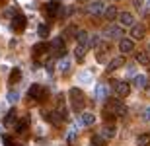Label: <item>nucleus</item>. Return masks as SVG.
Listing matches in <instances>:
<instances>
[{"label":"nucleus","mask_w":150,"mask_h":146,"mask_svg":"<svg viewBox=\"0 0 150 146\" xmlns=\"http://www.w3.org/2000/svg\"><path fill=\"white\" fill-rule=\"evenodd\" d=\"M70 103H72L74 111H82L84 105H86V96H84V92L78 90V88H72V90H70Z\"/></svg>","instance_id":"f257e3e1"},{"label":"nucleus","mask_w":150,"mask_h":146,"mask_svg":"<svg viewBox=\"0 0 150 146\" xmlns=\"http://www.w3.org/2000/svg\"><path fill=\"white\" fill-rule=\"evenodd\" d=\"M107 111H111L115 117H123L125 113H127V107L123 105L121 99H107Z\"/></svg>","instance_id":"f03ea898"},{"label":"nucleus","mask_w":150,"mask_h":146,"mask_svg":"<svg viewBox=\"0 0 150 146\" xmlns=\"http://www.w3.org/2000/svg\"><path fill=\"white\" fill-rule=\"evenodd\" d=\"M28 96H29V99H35V101H39V103H43V101L47 99V90H45L43 86L33 84L31 88H29Z\"/></svg>","instance_id":"7ed1b4c3"},{"label":"nucleus","mask_w":150,"mask_h":146,"mask_svg":"<svg viewBox=\"0 0 150 146\" xmlns=\"http://www.w3.org/2000/svg\"><path fill=\"white\" fill-rule=\"evenodd\" d=\"M59 12H61V0H51L43 6V14L47 18H55Z\"/></svg>","instance_id":"20e7f679"},{"label":"nucleus","mask_w":150,"mask_h":146,"mask_svg":"<svg viewBox=\"0 0 150 146\" xmlns=\"http://www.w3.org/2000/svg\"><path fill=\"white\" fill-rule=\"evenodd\" d=\"M25 25H28V20H25V16H22V14H16V16L12 18V31L22 33L23 29H25Z\"/></svg>","instance_id":"39448f33"},{"label":"nucleus","mask_w":150,"mask_h":146,"mask_svg":"<svg viewBox=\"0 0 150 146\" xmlns=\"http://www.w3.org/2000/svg\"><path fill=\"white\" fill-rule=\"evenodd\" d=\"M86 12H88V14H92V16H100V14H103V12H105V6H103V2H101V0H92V2L86 6Z\"/></svg>","instance_id":"423d86ee"},{"label":"nucleus","mask_w":150,"mask_h":146,"mask_svg":"<svg viewBox=\"0 0 150 146\" xmlns=\"http://www.w3.org/2000/svg\"><path fill=\"white\" fill-rule=\"evenodd\" d=\"M113 90H115V94L119 97H127L129 92H131V86L127 84V82H121V80H117V82H113Z\"/></svg>","instance_id":"0eeeda50"},{"label":"nucleus","mask_w":150,"mask_h":146,"mask_svg":"<svg viewBox=\"0 0 150 146\" xmlns=\"http://www.w3.org/2000/svg\"><path fill=\"white\" fill-rule=\"evenodd\" d=\"M53 56H57V59H64V53H67V47H64V43H62V39H55L53 41Z\"/></svg>","instance_id":"6e6552de"},{"label":"nucleus","mask_w":150,"mask_h":146,"mask_svg":"<svg viewBox=\"0 0 150 146\" xmlns=\"http://www.w3.org/2000/svg\"><path fill=\"white\" fill-rule=\"evenodd\" d=\"M105 37L107 39H123V28L119 25H111L105 29Z\"/></svg>","instance_id":"1a4fd4ad"},{"label":"nucleus","mask_w":150,"mask_h":146,"mask_svg":"<svg viewBox=\"0 0 150 146\" xmlns=\"http://www.w3.org/2000/svg\"><path fill=\"white\" fill-rule=\"evenodd\" d=\"M119 22H121V25H125V28H133L134 18H133V14H129V12H121V14H119Z\"/></svg>","instance_id":"9d476101"},{"label":"nucleus","mask_w":150,"mask_h":146,"mask_svg":"<svg viewBox=\"0 0 150 146\" xmlns=\"http://www.w3.org/2000/svg\"><path fill=\"white\" fill-rule=\"evenodd\" d=\"M146 33V28L142 23H134L133 28H131V35H133V39H142Z\"/></svg>","instance_id":"9b49d317"},{"label":"nucleus","mask_w":150,"mask_h":146,"mask_svg":"<svg viewBox=\"0 0 150 146\" xmlns=\"http://www.w3.org/2000/svg\"><path fill=\"white\" fill-rule=\"evenodd\" d=\"M134 49V43H133V39H119V51L121 53H131V51Z\"/></svg>","instance_id":"f8f14e48"},{"label":"nucleus","mask_w":150,"mask_h":146,"mask_svg":"<svg viewBox=\"0 0 150 146\" xmlns=\"http://www.w3.org/2000/svg\"><path fill=\"white\" fill-rule=\"evenodd\" d=\"M123 64H125V59H123V56H115V59L107 64V72H115L117 68H121Z\"/></svg>","instance_id":"ddd939ff"},{"label":"nucleus","mask_w":150,"mask_h":146,"mask_svg":"<svg viewBox=\"0 0 150 146\" xmlns=\"http://www.w3.org/2000/svg\"><path fill=\"white\" fill-rule=\"evenodd\" d=\"M80 121H82L84 127H92V125L96 123V117H94V113H82Z\"/></svg>","instance_id":"4468645a"},{"label":"nucleus","mask_w":150,"mask_h":146,"mask_svg":"<svg viewBox=\"0 0 150 146\" xmlns=\"http://www.w3.org/2000/svg\"><path fill=\"white\" fill-rule=\"evenodd\" d=\"M117 12H119V10H117L115 6H109V8H105V12H103V18H105L107 22H111V20H115V18L119 16Z\"/></svg>","instance_id":"2eb2a0df"},{"label":"nucleus","mask_w":150,"mask_h":146,"mask_svg":"<svg viewBox=\"0 0 150 146\" xmlns=\"http://www.w3.org/2000/svg\"><path fill=\"white\" fill-rule=\"evenodd\" d=\"M137 62L139 64H142V66H146V64H150V55L148 53H144V51H140V53H137Z\"/></svg>","instance_id":"dca6fc26"},{"label":"nucleus","mask_w":150,"mask_h":146,"mask_svg":"<svg viewBox=\"0 0 150 146\" xmlns=\"http://www.w3.org/2000/svg\"><path fill=\"white\" fill-rule=\"evenodd\" d=\"M20 80H22V70H20V68H14L10 72V80H8V82H10V86H14V84H18Z\"/></svg>","instance_id":"f3484780"},{"label":"nucleus","mask_w":150,"mask_h":146,"mask_svg":"<svg viewBox=\"0 0 150 146\" xmlns=\"http://www.w3.org/2000/svg\"><path fill=\"white\" fill-rule=\"evenodd\" d=\"M86 53H88V45H76V49H74V56L78 61H82L86 56Z\"/></svg>","instance_id":"a211bd4d"},{"label":"nucleus","mask_w":150,"mask_h":146,"mask_svg":"<svg viewBox=\"0 0 150 146\" xmlns=\"http://www.w3.org/2000/svg\"><path fill=\"white\" fill-rule=\"evenodd\" d=\"M47 51H49V43H37V45L33 47V55L41 56L43 53H47Z\"/></svg>","instance_id":"6ab92c4d"},{"label":"nucleus","mask_w":150,"mask_h":146,"mask_svg":"<svg viewBox=\"0 0 150 146\" xmlns=\"http://www.w3.org/2000/svg\"><path fill=\"white\" fill-rule=\"evenodd\" d=\"M74 39L78 41V45H88L90 37H88V33H86L84 29H80V31H78V33H76V37H74Z\"/></svg>","instance_id":"aec40b11"},{"label":"nucleus","mask_w":150,"mask_h":146,"mask_svg":"<svg viewBox=\"0 0 150 146\" xmlns=\"http://www.w3.org/2000/svg\"><path fill=\"white\" fill-rule=\"evenodd\" d=\"M137 146H150V135L148 133H142V135L137 138Z\"/></svg>","instance_id":"412c9836"},{"label":"nucleus","mask_w":150,"mask_h":146,"mask_svg":"<svg viewBox=\"0 0 150 146\" xmlns=\"http://www.w3.org/2000/svg\"><path fill=\"white\" fill-rule=\"evenodd\" d=\"M101 135L105 136V138H113V136H115V127H113V125H105L103 130H101Z\"/></svg>","instance_id":"4be33fe9"},{"label":"nucleus","mask_w":150,"mask_h":146,"mask_svg":"<svg viewBox=\"0 0 150 146\" xmlns=\"http://www.w3.org/2000/svg\"><path fill=\"white\" fill-rule=\"evenodd\" d=\"M16 133L18 135H25V133H28V121H18L16 123Z\"/></svg>","instance_id":"5701e85b"},{"label":"nucleus","mask_w":150,"mask_h":146,"mask_svg":"<svg viewBox=\"0 0 150 146\" xmlns=\"http://www.w3.org/2000/svg\"><path fill=\"white\" fill-rule=\"evenodd\" d=\"M105 142H107V138L103 135H94V136H92V144H94V146H103Z\"/></svg>","instance_id":"b1692460"},{"label":"nucleus","mask_w":150,"mask_h":146,"mask_svg":"<svg viewBox=\"0 0 150 146\" xmlns=\"http://www.w3.org/2000/svg\"><path fill=\"white\" fill-rule=\"evenodd\" d=\"M49 31H51V28L47 25V23H41V25H39V29H37V33H39V37H41V39H45V37L49 35Z\"/></svg>","instance_id":"393cba45"},{"label":"nucleus","mask_w":150,"mask_h":146,"mask_svg":"<svg viewBox=\"0 0 150 146\" xmlns=\"http://www.w3.org/2000/svg\"><path fill=\"white\" fill-rule=\"evenodd\" d=\"M134 86H137V88H144L146 86V76L144 74H137V76H134Z\"/></svg>","instance_id":"a878e982"},{"label":"nucleus","mask_w":150,"mask_h":146,"mask_svg":"<svg viewBox=\"0 0 150 146\" xmlns=\"http://www.w3.org/2000/svg\"><path fill=\"white\" fill-rule=\"evenodd\" d=\"M14 119H16V109H12V111H8V115L4 117V125H6V127H10V125H14Z\"/></svg>","instance_id":"bb28decb"},{"label":"nucleus","mask_w":150,"mask_h":146,"mask_svg":"<svg viewBox=\"0 0 150 146\" xmlns=\"http://www.w3.org/2000/svg\"><path fill=\"white\" fill-rule=\"evenodd\" d=\"M76 33H78L76 25H68L67 31H64V39H68V37H76Z\"/></svg>","instance_id":"cd10ccee"},{"label":"nucleus","mask_w":150,"mask_h":146,"mask_svg":"<svg viewBox=\"0 0 150 146\" xmlns=\"http://www.w3.org/2000/svg\"><path fill=\"white\" fill-rule=\"evenodd\" d=\"M68 68H70V62H68L67 59H61V61H59V70H61V72H68Z\"/></svg>","instance_id":"c85d7f7f"},{"label":"nucleus","mask_w":150,"mask_h":146,"mask_svg":"<svg viewBox=\"0 0 150 146\" xmlns=\"http://www.w3.org/2000/svg\"><path fill=\"white\" fill-rule=\"evenodd\" d=\"M105 94H107L105 84H100V86H98V92H96V96H98V97H105Z\"/></svg>","instance_id":"c756f323"},{"label":"nucleus","mask_w":150,"mask_h":146,"mask_svg":"<svg viewBox=\"0 0 150 146\" xmlns=\"http://www.w3.org/2000/svg\"><path fill=\"white\" fill-rule=\"evenodd\" d=\"M67 140H68V144H74V142H76V133H74V130H68Z\"/></svg>","instance_id":"7c9ffc66"},{"label":"nucleus","mask_w":150,"mask_h":146,"mask_svg":"<svg viewBox=\"0 0 150 146\" xmlns=\"http://www.w3.org/2000/svg\"><path fill=\"white\" fill-rule=\"evenodd\" d=\"M8 99H10V103H14V101L20 99V94H18V92H10V94H8Z\"/></svg>","instance_id":"2f4dec72"},{"label":"nucleus","mask_w":150,"mask_h":146,"mask_svg":"<svg viewBox=\"0 0 150 146\" xmlns=\"http://www.w3.org/2000/svg\"><path fill=\"white\" fill-rule=\"evenodd\" d=\"M2 140H4V146H16L14 142H12V138H10L8 135H4V136H2Z\"/></svg>","instance_id":"473e14b6"},{"label":"nucleus","mask_w":150,"mask_h":146,"mask_svg":"<svg viewBox=\"0 0 150 146\" xmlns=\"http://www.w3.org/2000/svg\"><path fill=\"white\" fill-rule=\"evenodd\" d=\"M98 43H100V37H98V35L90 37V47H98Z\"/></svg>","instance_id":"72a5a7b5"},{"label":"nucleus","mask_w":150,"mask_h":146,"mask_svg":"<svg viewBox=\"0 0 150 146\" xmlns=\"http://www.w3.org/2000/svg\"><path fill=\"white\" fill-rule=\"evenodd\" d=\"M142 117H144L146 121H150V107H148V109H146L144 113H142Z\"/></svg>","instance_id":"f704fd0d"},{"label":"nucleus","mask_w":150,"mask_h":146,"mask_svg":"<svg viewBox=\"0 0 150 146\" xmlns=\"http://www.w3.org/2000/svg\"><path fill=\"white\" fill-rule=\"evenodd\" d=\"M2 4H4V0H0V6H2Z\"/></svg>","instance_id":"c9c22d12"},{"label":"nucleus","mask_w":150,"mask_h":146,"mask_svg":"<svg viewBox=\"0 0 150 146\" xmlns=\"http://www.w3.org/2000/svg\"><path fill=\"white\" fill-rule=\"evenodd\" d=\"M148 53H150V43H148Z\"/></svg>","instance_id":"e433bc0d"}]
</instances>
